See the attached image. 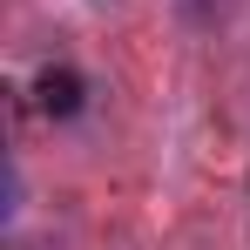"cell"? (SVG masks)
Instances as JSON below:
<instances>
[{
  "mask_svg": "<svg viewBox=\"0 0 250 250\" xmlns=\"http://www.w3.org/2000/svg\"><path fill=\"white\" fill-rule=\"evenodd\" d=\"M34 95H41V115L68 122V115H82V102H88V82L75 75V68H68V61H54V68H41Z\"/></svg>",
  "mask_w": 250,
  "mask_h": 250,
  "instance_id": "1",
  "label": "cell"
}]
</instances>
